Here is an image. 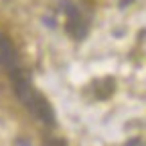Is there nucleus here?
<instances>
[{
  "mask_svg": "<svg viewBox=\"0 0 146 146\" xmlns=\"http://www.w3.org/2000/svg\"><path fill=\"white\" fill-rule=\"evenodd\" d=\"M8 77L12 81V87H14V94L18 96V100H21L25 104V108L29 110V112L36 118V120H41L43 124L47 126H55V112H53V108L49 104V100L45 96H41L39 91H36L29 77H27V73L23 71V67H18L14 71L8 73Z\"/></svg>",
  "mask_w": 146,
  "mask_h": 146,
  "instance_id": "f257e3e1",
  "label": "nucleus"
},
{
  "mask_svg": "<svg viewBox=\"0 0 146 146\" xmlns=\"http://www.w3.org/2000/svg\"><path fill=\"white\" fill-rule=\"evenodd\" d=\"M65 6V14H67V31L71 36H75V39H83L87 35V25L83 21V16L79 12V8L71 2H63Z\"/></svg>",
  "mask_w": 146,
  "mask_h": 146,
  "instance_id": "f03ea898",
  "label": "nucleus"
},
{
  "mask_svg": "<svg viewBox=\"0 0 146 146\" xmlns=\"http://www.w3.org/2000/svg\"><path fill=\"white\" fill-rule=\"evenodd\" d=\"M0 65H2L8 73L21 67V59H18V53H16L12 41L2 33H0Z\"/></svg>",
  "mask_w": 146,
  "mask_h": 146,
  "instance_id": "7ed1b4c3",
  "label": "nucleus"
},
{
  "mask_svg": "<svg viewBox=\"0 0 146 146\" xmlns=\"http://www.w3.org/2000/svg\"><path fill=\"white\" fill-rule=\"evenodd\" d=\"M114 89H116V83H114L112 77H106V79H102V81L96 83V94H98V98H102V100L110 98V96L114 94Z\"/></svg>",
  "mask_w": 146,
  "mask_h": 146,
  "instance_id": "20e7f679",
  "label": "nucleus"
},
{
  "mask_svg": "<svg viewBox=\"0 0 146 146\" xmlns=\"http://www.w3.org/2000/svg\"><path fill=\"white\" fill-rule=\"evenodd\" d=\"M14 146H33L29 140H25V138H18L16 142H14Z\"/></svg>",
  "mask_w": 146,
  "mask_h": 146,
  "instance_id": "39448f33",
  "label": "nucleus"
},
{
  "mask_svg": "<svg viewBox=\"0 0 146 146\" xmlns=\"http://www.w3.org/2000/svg\"><path fill=\"white\" fill-rule=\"evenodd\" d=\"M128 146H142V142H140V140L136 138V140H132V142H130V144H128Z\"/></svg>",
  "mask_w": 146,
  "mask_h": 146,
  "instance_id": "423d86ee",
  "label": "nucleus"
},
{
  "mask_svg": "<svg viewBox=\"0 0 146 146\" xmlns=\"http://www.w3.org/2000/svg\"><path fill=\"white\" fill-rule=\"evenodd\" d=\"M59 146H65V144H63V142H61V144H59Z\"/></svg>",
  "mask_w": 146,
  "mask_h": 146,
  "instance_id": "0eeeda50",
  "label": "nucleus"
}]
</instances>
